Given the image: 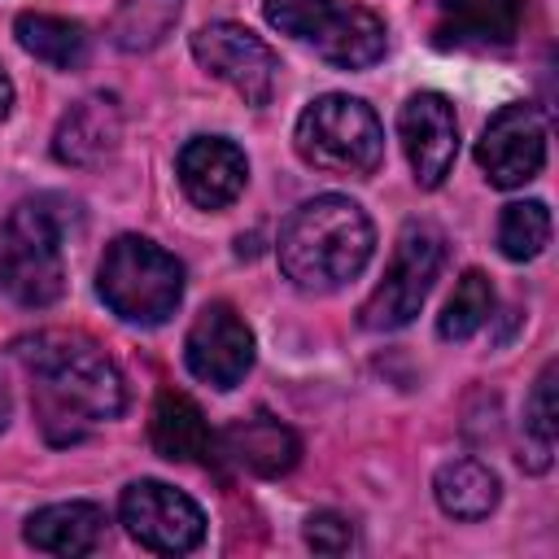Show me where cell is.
Instances as JSON below:
<instances>
[{
  "label": "cell",
  "mask_w": 559,
  "mask_h": 559,
  "mask_svg": "<svg viewBox=\"0 0 559 559\" xmlns=\"http://www.w3.org/2000/svg\"><path fill=\"white\" fill-rule=\"evenodd\" d=\"M13 358L31 380L35 419L57 445L79 441L87 428L118 419L127 411L122 371L87 332H31L13 341Z\"/></svg>",
  "instance_id": "6da1fadb"
},
{
  "label": "cell",
  "mask_w": 559,
  "mask_h": 559,
  "mask_svg": "<svg viewBox=\"0 0 559 559\" xmlns=\"http://www.w3.org/2000/svg\"><path fill=\"white\" fill-rule=\"evenodd\" d=\"M275 249L284 275L301 293H336L371 262L376 227L358 201L328 192L288 214Z\"/></svg>",
  "instance_id": "7a4b0ae2"
},
{
  "label": "cell",
  "mask_w": 559,
  "mask_h": 559,
  "mask_svg": "<svg viewBox=\"0 0 559 559\" xmlns=\"http://www.w3.org/2000/svg\"><path fill=\"white\" fill-rule=\"evenodd\" d=\"M96 293L122 323L157 328L183 297V266L144 236H118L96 266Z\"/></svg>",
  "instance_id": "3957f363"
},
{
  "label": "cell",
  "mask_w": 559,
  "mask_h": 559,
  "mask_svg": "<svg viewBox=\"0 0 559 559\" xmlns=\"http://www.w3.org/2000/svg\"><path fill=\"white\" fill-rule=\"evenodd\" d=\"M262 17L341 70H367L389 48L380 13L354 0H262Z\"/></svg>",
  "instance_id": "277c9868"
},
{
  "label": "cell",
  "mask_w": 559,
  "mask_h": 559,
  "mask_svg": "<svg viewBox=\"0 0 559 559\" xmlns=\"http://www.w3.org/2000/svg\"><path fill=\"white\" fill-rule=\"evenodd\" d=\"M293 144L301 162L332 175H376L384 162V127L376 109L358 96H319L301 109Z\"/></svg>",
  "instance_id": "5b68a950"
},
{
  "label": "cell",
  "mask_w": 559,
  "mask_h": 559,
  "mask_svg": "<svg viewBox=\"0 0 559 559\" xmlns=\"http://www.w3.org/2000/svg\"><path fill=\"white\" fill-rule=\"evenodd\" d=\"M0 288L17 306H52L66 293V258H61V218L48 201H22L4 218L0 231Z\"/></svg>",
  "instance_id": "8992f818"
},
{
  "label": "cell",
  "mask_w": 559,
  "mask_h": 559,
  "mask_svg": "<svg viewBox=\"0 0 559 559\" xmlns=\"http://www.w3.org/2000/svg\"><path fill=\"white\" fill-rule=\"evenodd\" d=\"M441 262H445L441 231L432 223L411 218L402 227V236H397V249H393V258L384 266V280L362 301L358 323L367 332H397V328H406L419 314L424 297L432 293V280H437Z\"/></svg>",
  "instance_id": "52a82bcc"
},
{
  "label": "cell",
  "mask_w": 559,
  "mask_h": 559,
  "mask_svg": "<svg viewBox=\"0 0 559 559\" xmlns=\"http://www.w3.org/2000/svg\"><path fill=\"white\" fill-rule=\"evenodd\" d=\"M192 57L201 70L223 79L245 105H271L275 83H280V61L275 52L240 22H210L192 35Z\"/></svg>",
  "instance_id": "ba28073f"
},
{
  "label": "cell",
  "mask_w": 559,
  "mask_h": 559,
  "mask_svg": "<svg viewBox=\"0 0 559 559\" xmlns=\"http://www.w3.org/2000/svg\"><path fill=\"white\" fill-rule=\"evenodd\" d=\"M118 515L127 533L144 550H157V555H188L205 537L201 507L162 480H131L118 498Z\"/></svg>",
  "instance_id": "9c48e42d"
},
{
  "label": "cell",
  "mask_w": 559,
  "mask_h": 559,
  "mask_svg": "<svg viewBox=\"0 0 559 559\" xmlns=\"http://www.w3.org/2000/svg\"><path fill=\"white\" fill-rule=\"evenodd\" d=\"M476 162L493 188H524L546 162V118L537 105H502L480 131Z\"/></svg>",
  "instance_id": "30bf717a"
},
{
  "label": "cell",
  "mask_w": 559,
  "mask_h": 559,
  "mask_svg": "<svg viewBox=\"0 0 559 559\" xmlns=\"http://www.w3.org/2000/svg\"><path fill=\"white\" fill-rule=\"evenodd\" d=\"M188 371L210 389H236L253 367V332L227 301H210L183 341Z\"/></svg>",
  "instance_id": "8fae6325"
},
{
  "label": "cell",
  "mask_w": 559,
  "mask_h": 559,
  "mask_svg": "<svg viewBox=\"0 0 559 559\" xmlns=\"http://www.w3.org/2000/svg\"><path fill=\"white\" fill-rule=\"evenodd\" d=\"M397 135L419 188H441L454 153H459V122L454 105L441 92H415L397 114Z\"/></svg>",
  "instance_id": "7c38bea8"
},
{
  "label": "cell",
  "mask_w": 559,
  "mask_h": 559,
  "mask_svg": "<svg viewBox=\"0 0 559 559\" xmlns=\"http://www.w3.org/2000/svg\"><path fill=\"white\" fill-rule=\"evenodd\" d=\"M524 0H424L437 48H507L520 31Z\"/></svg>",
  "instance_id": "4fadbf2b"
},
{
  "label": "cell",
  "mask_w": 559,
  "mask_h": 559,
  "mask_svg": "<svg viewBox=\"0 0 559 559\" xmlns=\"http://www.w3.org/2000/svg\"><path fill=\"white\" fill-rule=\"evenodd\" d=\"M249 162L223 135H197L179 148V188L201 210H223L245 192Z\"/></svg>",
  "instance_id": "5bb4252c"
},
{
  "label": "cell",
  "mask_w": 559,
  "mask_h": 559,
  "mask_svg": "<svg viewBox=\"0 0 559 559\" xmlns=\"http://www.w3.org/2000/svg\"><path fill=\"white\" fill-rule=\"evenodd\" d=\"M118 140H122V109L114 96L96 92L66 109L52 135V153L66 166H96L118 148Z\"/></svg>",
  "instance_id": "9a60e30c"
},
{
  "label": "cell",
  "mask_w": 559,
  "mask_h": 559,
  "mask_svg": "<svg viewBox=\"0 0 559 559\" xmlns=\"http://www.w3.org/2000/svg\"><path fill=\"white\" fill-rule=\"evenodd\" d=\"M218 450L231 463L249 467L253 476H284V472H293V463L301 454V441L288 424L258 411L249 419H236L227 432H218Z\"/></svg>",
  "instance_id": "2e32d148"
},
{
  "label": "cell",
  "mask_w": 559,
  "mask_h": 559,
  "mask_svg": "<svg viewBox=\"0 0 559 559\" xmlns=\"http://www.w3.org/2000/svg\"><path fill=\"white\" fill-rule=\"evenodd\" d=\"M148 437H153V450L170 463H210L214 450H218V437L205 424L201 406L188 393H175V389L157 393Z\"/></svg>",
  "instance_id": "e0dca14e"
},
{
  "label": "cell",
  "mask_w": 559,
  "mask_h": 559,
  "mask_svg": "<svg viewBox=\"0 0 559 559\" xmlns=\"http://www.w3.org/2000/svg\"><path fill=\"white\" fill-rule=\"evenodd\" d=\"M26 542L44 555H87L105 542V511L96 502H52L26 520Z\"/></svg>",
  "instance_id": "ac0fdd59"
},
{
  "label": "cell",
  "mask_w": 559,
  "mask_h": 559,
  "mask_svg": "<svg viewBox=\"0 0 559 559\" xmlns=\"http://www.w3.org/2000/svg\"><path fill=\"white\" fill-rule=\"evenodd\" d=\"M498 476L480 459L441 463L432 476V498L450 520H485L498 507Z\"/></svg>",
  "instance_id": "d6986e66"
},
{
  "label": "cell",
  "mask_w": 559,
  "mask_h": 559,
  "mask_svg": "<svg viewBox=\"0 0 559 559\" xmlns=\"http://www.w3.org/2000/svg\"><path fill=\"white\" fill-rule=\"evenodd\" d=\"M17 44L35 57L48 61L57 70H79L87 61V31L70 17H52V13H22L13 22Z\"/></svg>",
  "instance_id": "ffe728a7"
},
{
  "label": "cell",
  "mask_w": 559,
  "mask_h": 559,
  "mask_svg": "<svg viewBox=\"0 0 559 559\" xmlns=\"http://www.w3.org/2000/svg\"><path fill=\"white\" fill-rule=\"evenodd\" d=\"M179 4L183 0H118V9L109 17V39L122 52H148L179 22Z\"/></svg>",
  "instance_id": "44dd1931"
},
{
  "label": "cell",
  "mask_w": 559,
  "mask_h": 559,
  "mask_svg": "<svg viewBox=\"0 0 559 559\" xmlns=\"http://www.w3.org/2000/svg\"><path fill=\"white\" fill-rule=\"evenodd\" d=\"M489 314H493V284L485 271L472 266L459 275V284H454V293L437 319V336L441 341H467L489 323Z\"/></svg>",
  "instance_id": "7402d4cb"
},
{
  "label": "cell",
  "mask_w": 559,
  "mask_h": 559,
  "mask_svg": "<svg viewBox=\"0 0 559 559\" xmlns=\"http://www.w3.org/2000/svg\"><path fill=\"white\" fill-rule=\"evenodd\" d=\"M555 454V362L542 367L533 380V393L524 402V454L520 463L528 472H546Z\"/></svg>",
  "instance_id": "603a6c76"
},
{
  "label": "cell",
  "mask_w": 559,
  "mask_h": 559,
  "mask_svg": "<svg viewBox=\"0 0 559 559\" xmlns=\"http://www.w3.org/2000/svg\"><path fill=\"white\" fill-rule=\"evenodd\" d=\"M550 245V210L542 201H511L498 218V249L511 262H528Z\"/></svg>",
  "instance_id": "cb8c5ba5"
},
{
  "label": "cell",
  "mask_w": 559,
  "mask_h": 559,
  "mask_svg": "<svg viewBox=\"0 0 559 559\" xmlns=\"http://www.w3.org/2000/svg\"><path fill=\"white\" fill-rule=\"evenodd\" d=\"M306 546L319 555H345L354 546V524L336 511H314L306 520Z\"/></svg>",
  "instance_id": "d4e9b609"
},
{
  "label": "cell",
  "mask_w": 559,
  "mask_h": 559,
  "mask_svg": "<svg viewBox=\"0 0 559 559\" xmlns=\"http://www.w3.org/2000/svg\"><path fill=\"white\" fill-rule=\"evenodd\" d=\"M9 109H13V83H9V74L0 70V122L9 118Z\"/></svg>",
  "instance_id": "484cf974"
},
{
  "label": "cell",
  "mask_w": 559,
  "mask_h": 559,
  "mask_svg": "<svg viewBox=\"0 0 559 559\" xmlns=\"http://www.w3.org/2000/svg\"><path fill=\"white\" fill-rule=\"evenodd\" d=\"M4 424H9V389L0 380V432H4Z\"/></svg>",
  "instance_id": "4316f807"
}]
</instances>
